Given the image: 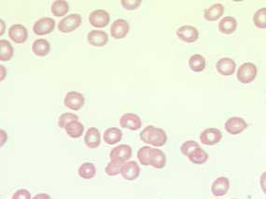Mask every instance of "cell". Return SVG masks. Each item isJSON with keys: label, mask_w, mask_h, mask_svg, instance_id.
Segmentation results:
<instances>
[{"label": "cell", "mask_w": 266, "mask_h": 199, "mask_svg": "<svg viewBox=\"0 0 266 199\" xmlns=\"http://www.w3.org/2000/svg\"><path fill=\"white\" fill-rule=\"evenodd\" d=\"M189 66L194 72H203L206 68V59L200 54H194L189 59Z\"/></svg>", "instance_id": "cell-29"}, {"label": "cell", "mask_w": 266, "mask_h": 199, "mask_svg": "<svg viewBox=\"0 0 266 199\" xmlns=\"http://www.w3.org/2000/svg\"><path fill=\"white\" fill-rule=\"evenodd\" d=\"M87 40L94 47H104L108 41V36L103 30H92L88 33Z\"/></svg>", "instance_id": "cell-16"}, {"label": "cell", "mask_w": 266, "mask_h": 199, "mask_svg": "<svg viewBox=\"0 0 266 199\" xmlns=\"http://www.w3.org/2000/svg\"><path fill=\"white\" fill-rule=\"evenodd\" d=\"M65 132L66 134L69 136L72 139H78L80 138L84 131V127L81 124V122L78 121H73L71 123L67 124L66 127H65Z\"/></svg>", "instance_id": "cell-27"}, {"label": "cell", "mask_w": 266, "mask_h": 199, "mask_svg": "<svg viewBox=\"0 0 266 199\" xmlns=\"http://www.w3.org/2000/svg\"><path fill=\"white\" fill-rule=\"evenodd\" d=\"M85 103L84 96L82 95L78 91H69L66 93L65 99H64V104L65 106L74 111H79L83 107Z\"/></svg>", "instance_id": "cell-7"}, {"label": "cell", "mask_w": 266, "mask_h": 199, "mask_svg": "<svg viewBox=\"0 0 266 199\" xmlns=\"http://www.w3.org/2000/svg\"><path fill=\"white\" fill-rule=\"evenodd\" d=\"M0 23H1V33H0V35L2 36L3 33H4V28L6 27V24H4L3 20H0Z\"/></svg>", "instance_id": "cell-40"}, {"label": "cell", "mask_w": 266, "mask_h": 199, "mask_svg": "<svg viewBox=\"0 0 266 199\" xmlns=\"http://www.w3.org/2000/svg\"><path fill=\"white\" fill-rule=\"evenodd\" d=\"M150 166L157 169H161L166 165V157L164 153L158 148H151L150 151Z\"/></svg>", "instance_id": "cell-17"}, {"label": "cell", "mask_w": 266, "mask_h": 199, "mask_svg": "<svg viewBox=\"0 0 266 199\" xmlns=\"http://www.w3.org/2000/svg\"><path fill=\"white\" fill-rule=\"evenodd\" d=\"M120 126L130 130H137L142 126V121L140 118L133 113H126L121 116L120 119Z\"/></svg>", "instance_id": "cell-14"}, {"label": "cell", "mask_w": 266, "mask_h": 199, "mask_svg": "<svg viewBox=\"0 0 266 199\" xmlns=\"http://www.w3.org/2000/svg\"><path fill=\"white\" fill-rule=\"evenodd\" d=\"M142 1L141 0H121V6L127 10H135L137 9L140 5Z\"/></svg>", "instance_id": "cell-35"}, {"label": "cell", "mask_w": 266, "mask_h": 199, "mask_svg": "<svg viewBox=\"0 0 266 199\" xmlns=\"http://www.w3.org/2000/svg\"><path fill=\"white\" fill-rule=\"evenodd\" d=\"M1 70H2V77H1V81L4 80V78L6 77V72H4V70H6L3 66H1Z\"/></svg>", "instance_id": "cell-41"}, {"label": "cell", "mask_w": 266, "mask_h": 199, "mask_svg": "<svg viewBox=\"0 0 266 199\" xmlns=\"http://www.w3.org/2000/svg\"><path fill=\"white\" fill-rule=\"evenodd\" d=\"M55 21L52 18L44 17L38 20L33 25V31L37 36H45L54 30Z\"/></svg>", "instance_id": "cell-5"}, {"label": "cell", "mask_w": 266, "mask_h": 199, "mask_svg": "<svg viewBox=\"0 0 266 199\" xmlns=\"http://www.w3.org/2000/svg\"><path fill=\"white\" fill-rule=\"evenodd\" d=\"M51 50V45L48 40L40 39L35 40L32 45V51L35 55L39 57H45L49 54Z\"/></svg>", "instance_id": "cell-23"}, {"label": "cell", "mask_w": 266, "mask_h": 199, "mask_svg": "<svg viewBox=\"0 0 266 199\" xmlns=\"http://www.w3.org/2000/svg\"><path fill=\"white\" fill-rule=\"evenodd\" d=\"M230 181L227 177H218L211 185V193L214 197H223L229 191Z\"/></svg>", "instance_id": "cell-15"}, {"label": "cell", "mask_w": 266, "mask_h": 199, "mask_svg": "<svg viewBox=\"0 0 266 199\" xmlns=\"http://www.w3.org/2000/svg\"><path fill=\"white\" fill-rule=\"evenodd\" d=\"M150 146H143L137 151V159L139 160V163L143 166H150V151H151Z\"/></svg>", "instance_id": "cell-32"}, {"label": "cell", "mask_w": 266, "mask_h": 199, "mask_svg": "<svg viewBox=\"0 0 266 199\" xmlns=\"http://www.w3.org/2000/svg\"><path fill=\"white\" fill-rule=\"evenodd\" d=\"M132 157V147L128 144H120L117 147H114L109 153L110 161L124 164Z\"/></svg>", "instance_id": "cell-4"}, {"label": "cell", "mask_w": 266, "mask_h": 199, "mask_svg": "<svg viewBox=\"0 0 266 199\" xmlns=\"http://www.w3.org/2000/svg\"><path fill=\"white\" fill-rule=\"evenodd\" d=\"M121 174L126 181H135L140 175V167L136 161H128L122 164Z\"/></svg>", "instance_id": "cell-13"}, {"label": "cell", "mask_w": 266, "mask_h": 199, "mask_svg": "<svg viewBox=\"0 0 266 199\" xmlns=\"http://www.w3.org/2000/svg\"><path fill=\"white\" fill-rule=\"evenodd\" d=\"M177 38L186 43H194L199 38L198 30L192 25H182L177 28Z\"/></svg>", "instance_id": "cell-10"}, {"label": "cell", "mask_w": 266, "mask_h": 199, "mask_svg": "<svg viewBox=\"0 0 266 199\" xmlns=\"http://www.w3.org/2000/svg\"><path fill=\"white\" fill-rule=\"evenodd\" d=\"M121 166H122V164L110 161V162L106 165V167H105L106 174L107 176H109V177H113V176L120 174V173H121Z\"/></svg>", "instance_id": "cell-33"}, {"label": "cell", "mask_w": 266, "mask_h": 199, "mask_svg": "<svg viewBox=\"0 0 266 199\" xmlns=\"http://www.w3.org/2000/svg\"><path fill=\"white\" fill-rule=\"evenodd\" d=\"M237 28V22L234 17L226 16L221 19L218 23V30L219 32L224 35H231L235 32Z\"/></svg>", "instance_id": "cell-22"}, {"label": "cell", "mask_w": 266, "mask_h": 199, "mask_svg": "<svg viewBox=\"0 0 266 199\" xmlns=\"http://www.w3.org/2000/svg\"><path fill=\"white\" fill-rule=\"evenodd\" d=\"M110 16L104 9H96L89 15V22L95 28H104L109 24Z\"/></svg>", "instance_id": "cell-6"}, {"label": "cell", "mask_w": 266, "mask_h": 199, "mask_svg": "<svg viewBox=\"0 0 266 199\" xmlns=\"http://www.w3.org/2000/svg\"><path fill=\"white\" fill-rule=\"evenodd\" d=\"M129 24L123 19H117L110 26V36L115 40L124 39L129 32Z\"/></svg>", "instance_id": "cell-11"}, {"label": "cell", "mask_w": 266, "mask_h": 199, "mask_svg": "<svg viewBox=\"0 0 266 199\" xmlns=\"http://www.w3.org/2000/svg\"><path fill=\"white\" fill-rule=\"evenodd\" d=\"M33 199H52V198L50 197V195H48V194L43 193V194H39V195L35 196Z\"/></svg>", "instance_id": "cell-38"}, {"label": "cell", "mask_w": 266, "mask_h": 199, "mask_svg": "<svg viewBox=\"0 0 266 199\" xmlns=\"http://www.w3.org/2000/svg\"><path fill=\"white\" fill-rule=\"evenodd\" d=\"M216 68L218 74L229 77L232 76L236 69V64L234 63V60L231 58H221L218 60V63L216 64Z\"/></svg>", "instance_id": "cell-19"}, {"label": "cell", "mask_w": 266, "mask_h": 199, "mask_svg": "<svg viewBox=\"0 0 266 199\" xmlns=\"http://www.w3.org/2000/svg\"><path fill=\"white\" fill-rule=\"evenodd\" d=\"M222 139L221 131L216 127H210L202 131L200 141L205 145H215L218 144Z\"/></svg>", "instance_id": "cell-9"}, {"label": "cell", "mask_w": 266, "mask_h": 199, "mask_svg": "<svg viewBox=\"0 0 266 199\" xmlns=\"http://www.w3.org/2000/svg\"><path fill=\"white\" fill-rule=\"evenodd\" d=\"M78 174L84 180H91L97 174V167L91 162H85L79 167Z\"/></svg>", "instance_id": "cell-26"}, {"label": "cell", "mask_w": 266, "mask_h": 199, "mask_svg": "<svg viewBox=\"0 0 266 199\" xmlns=\"http://www.w3.org/2000/svg\"><path fill=\"white\" fill-rule=\"evenodd\" d=\"M260 185L263 192L266 195V171L260 177Z\"/></svg>", "instance_id": "cell-37"}, {"label": "cell", "mask_w": 266, "mask_h": 199, "mask_svg": "<svg viewBox=\"0 0 266 199\" xmlns=\"http://www.w3.org/2000/svg\"></svg>", "instance_id": "cell-42"}, {"label": "cell", "mask_w": 266, "mask_h": 199, "mask_svg": "<svg viewBox=\"0 0 266 199\" xmlns=\"http://www.w3.org/2000/svg\"><path fill=\"white\" fill-rule=\"evenodd\" d=\"M224 13V7L222 4H214L210 6V8H207L204 12V18L208 22H215L218 21L220 17L223 15Z\"/></svg>", "instance_id": "cell-20"}, {"label": "cell", "mask_w": 266, "mask_h": 199, "mask_svg": "<svg viewBox=\"0 0 266 199\" xmlns=\"http://www.w3.org/2000/svg\"><path fill=\"white\" fill-rule=\"evenodd\" d=\"M0 132H1V146H3V144L7 142V134L3 129H1Z\"/></svg>", "instance_id": "cell-39"}, {"label": "cell", "mask_w": 266, "mask_h": 199, "mask_svg": "<svg viewBox=\"0 0 266 199\" xmlns=\"http://www.w3.org/2000/svg\"><path fill=\"white\" fill-rule=\"evenodd\" d=\"M140 140L147 144L154 147H161L166 144V132L160 127H155L153 125L147 127L139 134Z\"/></svg>", "instance_id": "cell-1"}, {"label": "cell", "mask_w": 266, "mask_h": 199, "mask_svg": "<svg viewBox=\"0 0 266 199\" xmlns=\"http://www.w3.org/2000/svg\"><path fill=\"white\" fill-rule=\"evenodd\" d=\"M122 131L118 127L106 128L103 134V140L108 145H114L121 141Z\"/></svg>", "instance_id": "cell-21"}, {"label": "cell", "mask_w": 266, "mask_h": 199, "mask_svg": "<svg viewBox=\"0 0 266 199\" xmlns=\"http://www.w3.org/2000/svg\"><path fill=\"white\" fill-rule=\"evenodd\" d=\"M84 144L90 149H96L101 144V134L97 127H90L84 136Z\"/></svg>", "instance_id": "cell-18"}, {"label": "cell", "mask_w": 266, "mask_h": 199, "mask_svg": "<svg viewBox=\"0 0 266 199\" xmlns=\"http://www.w3.org/2000/svg\"><path fill=\"white\" fill-rule=\"evenodd\" d=\"M253 23L259 29H266V8H260L255 12L253 16Z\"/></svg>", "instance_id": "cell-30"}, {"label": "cell", "mask_w": 266, "mask_h": 199, "mask_svg": "<svg viewBox=\"0 0 266 199\" xmlns=\"http://www.w3.org/2000/svg\"><path fill=\"white\" fill-rule=\"evenodd\" d=\"M8 37L12 42L23 44L28 39V32L23 24H13L8 29Z\"/></svg>", "instance_id": "cell-12"}, {"label": "cell", "mask_w": 266, "mask_h": 199, "mask_svg": "<svg viewBox=\"0 0 266 199\" xmlns=\"http://www.w3.org/2000/svg\"><path fill=\"white\" fill-rule=\"evenodd\" d=\"M199 147V144L194 141H187L185 143H183L181 147H180V151L181 154L185 157H188L192 152L194 151L195 148Z\"/></svg>", "instance_id": "cell-34"}, {"label": "cell", "mask_w": 266, "mask_h": 199, "mask_svg": "<svg viewBox=\"0 0 266 199\" xmlns=\"http://www.w3.org/2000/svg\"><path fill=\"white\" fill-rule=\"evenodd\" d=\"M11 199H31V194L26 189H19L13 194Z\"/></svg>", "instance_id": "cell-36"}, {"label": "cell", "mask_w": 266, "mask_h": 199, "mask_svg": "<svg viewBox=\"0 0 266 199\" xmlns=\"http://www.w3.org/2000/svg\"><path fill=\"white\" fill-rule=\"evenodd\" d=\"M225 130L232 135H238L247 129L248 123L239 117H233L225 122Z\"/></svg>", "instance_id": "cell-8"}, {"label": "cell", "mask_w": 266, "mask_h": 199, "mask_svg": "<svg viewBox=\"0 0 266 199\" xmlns=\"http://www.w3.org/2000/svg\"><path fill=\"white\" fill-rule=\"evenodd\" d=\"M187 158L194 165H203L209 160V154L199 146L195 148Z\"/></svg>", "instance_id": "cell-24"}, {"label": "cell", "mask_w": 266, "mask_h": 199, "mask_svg": "<svg viewBox=\"0 0 266 199\" xmlns=\"http://www.w3.org/2000/svg\"><path fill=\"white\" fill-rule=\"evenodd\" d=\"M81 24V16L78 13H73L62 19L57 25V28L60 32L71 33L78 29Z\"/></svg>", "instance_id": "cell-3"}, {"label": "cell", "mask_w": 266, "mask_h": 199, "mask_svg": "<svg viewBox=\"0 0 266 199\" xmlns=\"http://www.w3.org/2000/svg\"><path fill=\"white\" fill-rule=\"evenodd\" d=\"M257 77V67L254 64L245 63L239 66L236 72V79L242 84H250Z\"/></svg>", "instance_id": "cell-2"}, {"label": "cell", "mask_w": 266, "mask_h": 199, "mask_svg": "<svg viewBox=\"0 0 266 199\" xmlns=\"http://www.w3.org/2000/svg\"><path fill=\"white\" fill-rule=\"evenodd\" d=\"M14 54V49L8 40H0V60L1 62H8Z\"/></svg>", "instance_id": "cell-28"}, {"label": "cell", "mask_w": 266, "mask_h": 199, "mask_svg": "<svg viewBox=\"0 0 266 199\" xmlns=\"http://www.w3.org/2000/svg\"><path fill=\"white\" fill-rule=\"evenodd\" d=\"M78 120H79V118L77 115L72 114V113H64L58 119V126L59 127L65 129L67 124L71 123L73 121H78Z\"/></svg>", "instance_id": "cell-31"}, {"label": "cell", "mask_w": 266, "mask_h": 199, "mask_svg": "<svg viewBox=\"0 0 266 199\" xmlns=\"http://www.w3.org/2000/svg\"><path fill=\"white\" fill-rule=\"evenodd\" d=\"M69 10V5L65 0H55L51 6V12L53 16H65Z\"/></svg>", "instance_id": "cell-25"}]
</instances>
